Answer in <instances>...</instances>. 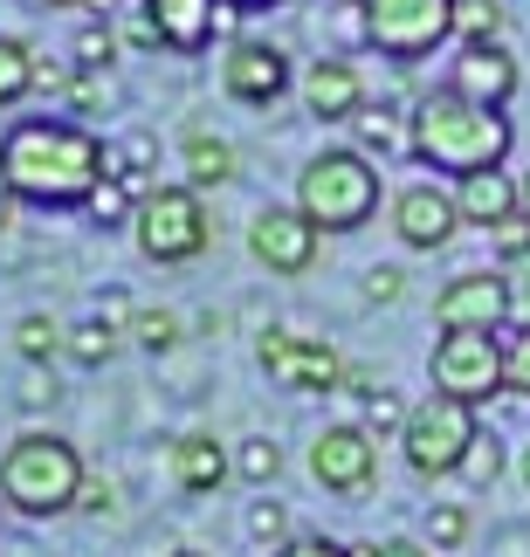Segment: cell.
I'll list each match as a JSON object with an SVG mask.
<instances>
[{"mask_svg": "<svg viewBox=\"0 0 530 557\" xmlns=\"http://www.w3.org/2000/svg\"><path fill=\"white\" fill-rule=\"evenodd\" d=\"M448 90H461V97H476V103H510L517 97V62L496 49V41H469L461 49V62H455V76H448Z\"/></svg>", "mask_w": 530, "mask_h": 557, "instance_id": "9a60e30c", "label": "cell"}, {"mask_svg": "<svg viewBox=\"0 0 530 557\" xmlns=\"http://www.w3.org/2000/svg\"><path fill=\"white\" fill-rule=\"evenodd\" d=\"M296 207L310 213L324 234H352L372 221L379 207V173L366 152H317L304 165V180H296Z\"/></svg>", "mask_w": 530, "mask_h": 557, "instance_id": "277c9868", "label": "cell"}, {"mask_svg": "<svg viewBox=\"0 0 530 557\" xmlns=\"http://www.w3.org/2000/svg\"><path fill=\"white\" fill-rule=\"evenodd\" d=\"M173 482L186 488V496H207V488L227 482V447L214 434H186L173 441Z\"/></svg>", "mask_w": 530, "mask_h": 557, "instance_id": "d6986e66", "label": "cell"}, {"mask_svg": "<svg viewBox=\"0 0 530 557\" xmlns=\"http://www.w3.org/2000/svg\"><path fill=\"white\" fill-rule=\"evenodd\" d=\"M434 324L441 331H503L510 324V283L503 275H455L434 296Z\"/></svg>", "mask_w": 530, "mask_h": 557, "instance_id": "7c38bea8", "label": "cell"}, {"mask_svg": "<svg viewBox=\"0 0 530 557\" xmlns=\"http://www.w3.org/2000/svg\"><path fill=\"white\" fill-rule=\"evenodd\" d=\"M352 557H428L420 544H407V537H386V544H358Z\"/></svg>", "mask_w": 530, "mask_h": 557, "instance_id": "60d3db41", "label": "cell"}, {"mask_svg": "<svg viewBox=\"0 0 530 557\" xmlns=\"http://www.w3.org/2000/svg\"><path fill=\"white\" fill-rule=\"evenodd\" d=\"M118 496H111V482H83V496H76V509H90V517H103Z\"/></svg>", "mask_w": 530, "mask_h": 557, "instance_id": "7bdbcfd3", "label": "cell"}, {"mask_svg": "<svg viewBox=\"0 0 530 557\" xmlns=\"http://www.w3.org/2000/svg\"><path fill=\"white\" fill-rule=\"evenodd\" d=\"M145 165H152V138H124V145H111V180H145Z\"/></svg>", "mask_w": 530, "mask_h": 557, "instance_id": "d6a6232c", "label": "cell"}, {"mask_svg": "<svg viewBox=\"0 0 530 557\" xmlns=\"http://www.w3.org/2000/svg\"><path fill=\"white\" fill-rule=\"evenodd\" d=\"M221 83H227V97H242V103H275L289 90V55L269 49V41H235L227 62H221Z\"/></svg>", "mask_w": 530, "mask_h": 557, "instance_id": "5bb4252c", "label": "cell"}, {"mask_svg": "<svg viewBox=\"0 0 530 557\" xmlns=\"http://www.w3.org/2000/svg\"><path fill=\"white\" fill-rule=\"evenodd\" d=\"M310 475L324 488H337V496H366L379 475V441L366 426H324L310 441Z\"/></svg>", "mask_w": 530, "mask_h": 557, "instance_id": "8fae6325", "label": "cell"}, {"mask_svg": "<svg viewBox=\"0 0 530 557\" xmlns=\"http://www.w3.org/2000/svg\"><path fill=\"white\" fill-rule=\"evenodd\" d=\"M138 248L145 262L173 269V262H194L207 248V207H200V186H152L138 200Z\"/></svg>", "mask_w": 530, "mask_h": 557, "instance_id": "8992f818", "label": "cell"}, {"mask_svg": "<svg viewBox=\"0 0 530 557\" xmlns=\"http://www.w3.org/2000/svg\"><path fill=\"white\" fill-rule=\"evenodd\" d=\"M345 8H372V0H345Z\"/></svg>", "mask_w": 530, "mask_h": 557, "instance_id": "816d5d0a", "label": "cell"}, {"mask_svg": "<svg viewBox=\"0 0 530 557\" xmlns=\"http://www.w3.org/2000/svg\"><path fill=\"white\" fill-rule=\"evenodd\" d=\"M76 83V62H56V55H35V90H70Z\"/></svg>", "mask_w": 530, "mask_h": 557, "instance_id": "74e56055", "label": "cell"}, {"mask_svg": "<svg viewBox=\"0 0 530 557\" xmlns=\"http://www.w3.org/2000/svg\"><path fill=\"white\" fill-rule=\"evenodd\" d=\"M441 35H455V0H372L366 8V41L379 55H428Z\"/></svg>", "mask_w": 530, "mask_h": 557, "instance_id": "52a82bcc", "label": "cell"}, {"mask_svg": "<svg viewBox=\"0 0 530 557\" xmlns=\"http://www.w3.org/2000/svg\"><path fill=\"white\" fill-rule=\"evenodd\" d=\"M399 283H407L399 269H372V275H366V296H372V304H393V296H399Z\"/></svg>", "mask_w": 530, "mask_h": 557, "instance_id": "ab89813d", "label": "cell"}, {"mask_svg": "<svg viewBox=\"0 0 530 557\" xmlns=\"http://www.w3.org/2000/svg\"><path fill=\"white\" fill-rule=\"evenodd\" d=\"M455 35L461 41H496L503 35V8L496 0H455Z\"/></svg>", "mask_w": 530, "mask_h": 557, "instance_id": "cb8c5ba5", "label": "cell"}, {"mask_svg": "<svg viewBox=\"0 0 530 557\" xmlns=\"http://www.w3.org/2000/svg\"><path fill=\"white\" fill-rule=\"evenodd\" d=\"M317 234L324 227H317L304 207H262L256 221H248V255L275 275H304L317 262Z\"/></svg>", "mask_w": 530, "mask_h": 557, "instance_id": "9c48e42d", "label": "cell"}, {"mask_svg": "<svg viewBox=\"0 0 530 557\" xmlns=\"http://www.w3.org/2000/svg\"><path fill=\"white\" fill-rule=\"evenodd\" d=\"M180 557H200V550H180Z\"/></svg>", "mask_w": 530, "mask_h": 557, "instance_id": "f5cc1de1", "label": "cell"}, {"mask_svg": "<svg viewBox=\"0 0 530 557\" xmlns=\"http://www.w3.org/2000/svg\"><path fill=\"white\" fill-rule=\"evenodd\" d=\"M0 173H8L14 200L35 207H76L90 200L111 173V145L90 138L70 117H21L8 138H0Z\"/></svg>", "mask_w": 530, "mask_h": 557, "instance_id": "6da1fadb", "label": "cell"}, {"mask_svg": "<svg viewBox=\"0 0 530 557\" xmlns=\"http://www.w3.org/2000/svg\"><path fill=\"white\" fill-rule=\"evenodd\" d=\"M503 393L530 399V331H517L510 345H503Z\"/></svg>", "mask_w": 530, "mask_h": 557, "instance_id": "f546056e", "label": "cell"}, {"mask_svg": "<svg viewBox=\"0 0 530 557\" xmlns=\"http://www.w3.org/2000/svg\"><path fill=\"white\" fill-rule=\"evenodd\" d=\"M49 399H56V372L35 366L28 379H21V406H49Z\"/></svg>", "mask_w": 530, "mask_h": 557, "instance_id": "f35d334b", "label": "cell"}, {"mask_svg": "<svg viewBox=\"0 0 530 557\" xmlns=\"http://www.w3.org/2000/svg\"><path fill=\"white\" fill-rule=\"evenodd\" d=\"M235 468H242L248 482H275V468H283V447H275V441H242Z\"/></svg>", "mask_w": 530, "mask_h": 557, "instance_id": "f1b7e54d", "label": "cell"}, {"mask_svg": "<svg viewBox=\"0 0 530 557\" xmlns=\"http://www.w3.org/2000/svg\"><path fill=\"white\" fill-rule=\"evenodd\" d=\"M132 337H138L145 351H173V345H180V317H173V310H145L138 324H132Z\"/></svg>", "mask_w": 530, "mask_h": 557, "instance_id": "83f0119b", "label": "cell"}, {"mask_svg": "<svg viewBox=\"0 0 530 557\" xmlns=\"http://www.w3.org/2000/svg\"><path fill=\"white\" fill-rule=\"evenodd\" d=\"M304 103H310V117H358V103H366L358 70H352V62H310Z\"/></svg>", "mask_w": 530, "mask_h": 557, "instance_id": "ac0fdd59", "label": "cell"}, {"mask_svg": "<svg viewBox=\"0 0 530 557\" xmlns=\"http://www.w3.org/2000/svg\"><path fill=\"white\" fill-rule=\"evenodd\" d=\"M407 420H414V406H399L393 393H372L366 399V434L379 441V434H407Z\"/></svg>", "mask_w": 530, "mask_h": 557, "instance_id": "4316f807", "label": "cell"}, {"mask_svg": "<svg viewBox=\"0 0 530 557\" xmlns=\"http://www.w3.org/2000/svg\"><path fill=\"white\" fill-rule=\"evenodd\" d=\"M186 180H194V186H227V180H235V145L194 132V138H186Z\"/></svg>", "mask_w": 530, "mask_h": 557, "instance_id": "ffe728a7", "label": "cell"}, {"mask_svg": "<svg viewBox=\"0 0 530 557\" xmlns=\"http://www.w3.org/2000/svg\"><path fill=\"white\" fill-rule=\"evenodd\" d=\"M235 21H242V8H235V0H221V14H214V35H235Z\"/></svg>", "mask_w": 530, "mask_h": 557, "instance_id": "f6af8a7d", "label": "cell"}, {"mask_svg": "<svg viewBox=\"0 0 530 557\" xmlns=\"http://www.w3.org/2000/svg\"><path fill=\"white\" fill-rule=\"evenodd\" d=\"M8 213H14V186H8V173H0V227H8Z\"/></svg>", "mask_w": 530, "mask_h": 557, "instance_id": "bcb514c9", "label": "cell"}, {"mask_svg": "<svg viewBox=\"0 0 530 557\" xmlns=\"http://www.w3.org/2000/svg\"><path fill=\"white\" fill-rule=\"evenodd\" d=\"M358 124V145L379 159H393V152H414V124H399L393 111H366V117H352Z\"/></svg>", "mask_w": 530, "mask_h": 557, "instance_id": "7402d4cb", "label": "cell"}, {"mask_svg": "<svg viewBox=\"0 0 530 557\" xmlns=\"http://www.w3.org/2000/svg\"><path fill=\"white\" fill-rule=\"evenodd\" d=\"M482 441L476 426V406L455 399V393H428L414 406L407 434H399V447H407L414 475H461V461H469V447Z\"/></svg>", "mask_w": 530, "mask_h": 557, "instance_id": "5b68a950", "label": "cell"}, {"mask_svg": "<svg viewBox=\"0 0 530 557\" xmlns=\"http://www.w3.org/2000/svg\"><path fill=\"white\" fill-rule=\"evenodd\" d=\"M517 475H523V488H530V447H523V461H517Z\"/></svg>", "mask_w": 530, "mask_h": 557, "instance_id": "c3c4849f", "label": "cell"}, {"mask_svg": "<svg viewBox=\"0 0 530 557\" xmlns=\"http://www.w3.org/2000/svg\"><path fill=\"white\" fill-rule=\"evenodd\" d=\"M275 557H352V550H337V544H324V537H296V544H283Z\"/></svg>", "mask_w": 530, "mask_h": 557, "instance_id": "b9f144b4", "label": "cell"}, {"mask_svg": "<svg viewBox=\"0 0 530 557\" xmlns=\"http://www.w3.org/2000/svg\"><path fill=\"white\" fill-rule=\"evenodd\" d=\"M256 358L269 379H283L289 393H331L337 379H345V366H337V351L324 345V337H289V331H262L256 337Z\"/></svg>", "mask_w": 530, "mask_h": 557, "instance_id": "30bf717a", "label": "cell"}, {"mask_svg": "<svg viewBox=\"0 0 530 557\" xmlns=\"http://www.w3.org/2000/svg\"><path fill=\"white\" fill-rule=\"evenodd\" d=\"M414 159L434 173H496L510 159V117L496 103H476L461 90H434L414 111Z\"/></svg>", "mask_w": 530, "mask_h": 557, "instance_id": "7a4b0ae2", "label": "cell"}, {"mask_svg": "<svg viewBox=\"0 0 530 557\" xmlns=\"http://www.w3.org/2000/svg\"><path fill=\"white\" fill-rule=\"evenodd\" d=\"M83 455L62 434H21L8 455H0V503L21 509V517H56V509H76L83 496Z\"/></svg>", "mask_w": 530, "mask_h": 557, "instance_id": "3957f363", "label": "cell"}, {"mask_svg": "<svg viewBox=\"0 0 530 557\" xmlns=\"http://www.w3.org/2000/svg\"><path fill=\"white\" fill-rule=\"evenodd\" d=\"M503 283H510V324L530 331V255H517V262L503 269Z\"/></svg>", "mask_w": 530, "mask_h": 557, "instance_id": "e575fe53", "label": "cell"}, {"mask_svg": "<svg viewBox=\"0 0 530 557\" xmlns=\"http://www.w3.org/2000/svg\"><path fill=\"white\" fill-rule=\"evenodd\" d=\"M455 227H461V200H455V193H441V186H407L393 200V234L407 248H420V255L448 248Z\"/></svg>", "mask_w": 530, "mask_h": 557, "instance_id": "4fadbf2b", "label": "cell"}, {"mask_svg": "<svg viewBox=\"0 0 530 557\" xmlns=\"http://www.w3.org/2000/svg\"><path fill=\"white\" fill-rule=\"evenodd\" d=\"M523 213H530V173H523Z\"/></svg>", "mask_w": 530, "mask_h": 557, "instance_id": "f907efd6", "label": "cell"}, {"mask_svg": "<svg viewBox=\"0 0 530 557\" xmlns=\"http://www.w3.org/2000/svg\"><path fill=\"white\" fill-rule=\"evenodd\" d=\"M111 351H118V331L103 324V317H90V324L70 331V358H76V366H103Z\"/></svg>", "mask_w": 530, "mask_h": 557, "instance_id": "d4e9b609", "label": "cell"}, {"mask_svg": "<svg viewBox=\"0 0 530 557\" xmlns=\"http://www.w3.org/2000/svg\"><path fill=\"white\" fill-rule=\"evenodd\" d=\"M83 207H90L97 221H138V207H132V180H111V173H103V186H97Z\"/></svg>", "mask_w": 530, "mask_h": 557, "instance_id": "484cf974", "label": "cell"}, {"mask_svg": "<svg viewBox=\"0 0 530 557\" xmlns=\"http://www.w3.org/2000/svg\"><path fill=\"white\" fill-rule=\"evenodd\" d=\"M434 393H455L469 406L503 393V337L496 331H441V345H434Z\"/></svg>", "mask_w": 530, "mask_h": 557, "instance_id": "ba28073f", "label": "cell"}, {"mask_svg": "<svg viewBox=\"0 0 530 557\" xmlns=\"http://www.w3.org/2000/svg\"><path fill=\"white\" fill-rule=\"evenodd\" d=\"M111 55H118V35L103 28V21H90V28L76 35V70H103Z\"/></svg>", "mask_w": 530, "mask_h": 557, "instance_id": "4dcf8cb0", "label": "cell"}, {"mask_svg": "<svg viewBox=\"0 0 530 557\" xmlns=\"http://www.w3.org/2000/svg\"><path fill=\"white\" fill-rule=\"evenodd\" d=\"M145 14H152V28H159L165 49L200 55L207 41H214V14H221V0H145Z\"/></svg>", "mask_w": 530, "mask_h": 557, "instance_id": "2e32d148", "label": "cell"}, {"mask_svg": "<svg viewBox=\"0 0 530 557\" xmlns=\"http://www.w3.org/2000/svg\"><path fill=\"white\" fill-rule=\"evenodd\" d=\"M14 351L28 358V366H49L56 351H70V331H62L56 317H41V310H35V317H21V324H14Z\"/></svg>", "mask_w": 530, "mask_h": 557, "instance_id": "44dd1931", "label": "cell"}, {"mask_svg": "<svg viewBox=\"0 0 530 557\" xmlns=\"http://www.w3.org/2000/svg\"><path fill=\"white\" fill-rule=\"evenodd\" d=\"M35 90V55L21 49V41L0 35V103H14V97H28Z\"/></svg>", "mask_w": 530, "mask_h": 557, "instance_id": "603a6c76", "label": "cell"}, {"mask_svg": "<svg viewBox=\"0 0 530 557\" xmlns=\"http://www.w3.org/2000/svg\"><path fill=\"white\" fill-rule=\"evenodd\" d=\"M490 242L503 248V262L530 255V213H510V221H496V227H490Z\"/></svg>", "mask_w": 530, "mask_h": 557, "instance_id": "8d00e7d4", "label": "cell"}, {"mask_svg": "<svg viewBox=\"0 0 530 557\" xmlns=\"http://www.w3.org/2000/svg\"><path fill=\"white\" fill-rule=\"evenodd\" d=\"M248 537L283 550V544H289V517H283V503H256V509H248Z\"/></svg>", "mask_w": 530, "mask_h": 557, "instance_id": "1f68e13d", "label": "cell"}, {"mask_svg": "<svg viewBox=\"0 0 530 557\" xmlns=\"http://www.w3.org/2000/svg\"><path fill=\"white\" fill-rule=\"evenodd\" d=\"M461 221L469 227H496V221H510V213H523V180H510L496 165V173H469L461 180Z\"/></svg>", "mask_w": 530, "mask_h": 557, "instance_id": "e0dca14e", "label": "cell"}, {"mask_svg": "<svg viewBox=\"0 0 530 557\" xmlns=\"http://www.w3.org/2000/svg\"><path fill=\"white\" fill-rule=\"evenodd\" d=\"M235 8H242V14H248V8H283V0H235Z\"/></svg>", "mask_w": 530, "mask_h": 557, "instance_id": "7dc6e473", "label": "cell"}, {"mask_svg": "<svg viewBox=\"0 0 530 557\" xmlns=\"http://www.w3.org/2000/svg\"><path fill=\"white\" fill-rule=\"evenodd\" d=\"M428 537H434L441 550H455L461 537H469V517H461L455 503H434V509H428Z\"/></svg>", "mask_w": 530, "mask_h": 557, "instance_id": "836d02e7", "label": "cell"}, {"mask_svg": "<svg viewBox=\"0 0 530 557\" xmlns=\"http://www.w3.org/2000/svg\"><path fill=\"white\" fill-rule=\"evenodd\" d=\"M41 8H83V0H41Z\"/></svg>", "mask_w": 530, "mask_h": 557, "instance_id": "681fc988", "label": "cell"}, {"mask_svg": "<svg viewBox=\"0 0 530 557\" xmlns=\"http://www.w3.org/2000/svg\"><path fill=\"white\" fill-rule=\"evenodd\" d=\"M97 317H103V324H111V331H118V324H124V317H132V304H124V296L111 289V296H103V304H97Z\"/></svg>", "mask_w": 530, "mask_h": 557, "instance_id": "ee69618b", "label": "cell"}, {"mask_svg": "<svg viewBox=\"0 0 530 557\" xmlns=\"http://www.w3.org/2000/svg\"><path fill=\"white\" fill-rule=\"evenodd\" d=\"M461 475H469L476 488H490V482L503 475V447H496V441H476V447H469V461H461Z\"/></svg>", "mask_w": 530, "mask_h": 557, "instance_id": "d590c367", "label": "cell"}]
</instances>
